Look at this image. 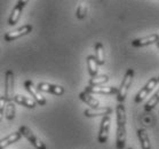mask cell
I'll use <instances>...</instances> for the list:
<instances>
[{
  "label": "cell",
  "mask_w": 159,
  "mask_h": 149,
  "mask_svg": "<svg viewBox=\"0 0 159 149\" xmlns=\"http://www.w3.org/2000/svg\"><path fill=\"white\" fill-rule=\"evenodd\" d=\"M87 67H88V71H89V75L92 77L98 76V64L96 62V58H95L94 55H89L87 58Z\"/></svg>",
  "instance_id": "18"
},
{
  "label": "cell",
  "mask_w": 159,
  "mask_h": 149,
  "mask_svg": "<svg viewBox=\"0 0 159 149\" xmlns=\"http://www.w3.org/2000/svg\"><path fill=\"white\" fill-rule=\"evenodd\" d=\"M15 114H16V108H15V103L13 101L7 102L6 107H5V116L8 120H13L15 118Z\"/></svg>",
  "instance_id": "21"
},
{
  "label": "cell",
  "mask_w": 159,
  "mask_h": 149,
  "mask_svg": "<svg viewBox=\"0 0 159 149\" xmlns=\"http://www.w3.org/2000/svg\"><path fill=\"white\" fill-rule=\"evenodd\" d=\"M6 103H7V101H6L5 96L4 95H0V122H1V119H2V115H4V113H5Z\"/></svg>",
  "instance_id": "24"
},
{
  "label": "cell",
  "mask_w": 159,
  "mask_h": 149,
  "mask_svg": "<svg viewBox=\"0 0 159 149\" xmlns=\"http://www.w3.org/2000/svg\"><path fill=\"white\" fill-rule=\"evenodd\" d=\"M128 149H133V148H128Z\"/></svg>",
  "instance_id": "27"
},
{
  "label": "cell",
  "mask_w": 159,
  "mask_h": 149,
  "mask_svg": "<svg viewBox=\"0 0 159 149\" xmlns=\"http://www.w3.org/2000/svg\"><path fill=\"white\" fill-rule=\"evenodd\" d=\"M20 133L22 134V137L26 138L28 141L31 142V145H32L36 149H47L46 148V145H45L37 135L33 134V132L30 130L29 127L21 126L20 127Z\"/></svg>",
  "instance_id": "4"
},
{
  "label": "cell",
  "mask_w": 159,
  "mask_h": 149,
  "mask_svg": "<svg viewBox=\"0 0 159 149\" xmlns=\"http://www.w3.org/2000/svg\"><path fill=\"white\" fill-rule=\"evenodd\" d=\"M133 78H134V70L128 69L126 71V73H125V76H124L121 85L118 88V93H117V100H118L119 103H123L125 101L127 93H128V90H129L132 81H133Z\"/></svg>",
  "instance_id": "2"
},
{
  "label": "cell",
  "mask_w": 159,
  "mask_h": 149,
  "mask_svg": "<svg viewBox=\"0 0 159 149\" xmlns=\"http://www.w3.org/2000/svg\"><path fill=\"white\" fill-rule=\"evenodd\" d=\"M109 81V76L107 75H98V76L92 77L89 79V86H101L103 84Z\"/></svg>",
  "instance_id": "20"
},
{
  "label": "cell",
  "mask_w": 159,
  "mask_h": 149,
  "mask_svg": "<svg viewBox=\"0 0 159 149\" xmlns=\"http://www.w3.org/2000/svg\"><path fill=\"white\" fill-rule=\"evenodd\" d=\"M157 84H158V80H157V77H153V78H150L148 83L145 84L144 86L140 90L136 96H135V103H141L143 100H144L147 96L149 95V93L153 90V88L157 86Z\"/></svg>",
  "instance_id": "6"
},
{
  "label": "cell",
  "mask_w": 159,
  "mask_h": 149,
  "mask_svg": "<svg viewBox=\"0 0 159 149\" xmlns=\"http://www.w3.org/2000/svg\"><path fill=\"white\" fill-rule=\"evenodd\" d=\"M88 94H104V95H111L117 94L118 93V88L113 87V86H86L85 91Z\"/></svg>",
  "instance_id": "8"
},
{
  "label": "cell",
  "mask_w": 159,
  "mask_h": 149,
  "mask_svg": "<svg viewBox=\"0 0 159 149\" xmlns=\"http://www.w3.org/2000/svg\"><path fill=\"white\" fill-rule=\"evenodd\" d=\"M156 44H157V47L159 48V41H157V43H156Z\"/></svg>",
  "instance_id": "25"
},
{
  "label": "cell",
  "mask_w": 159,
  "mask_h": 149,
  "mask_svg": "<svg viewBox=\"0 0 159 149\" xmlns=\"http://www.w3.org/2000/svg\"><path fill=\"white\" fill-rule=\"evenodd\" d=\"M4 96L7 102L13 101V99H14V72L11 70H7L6 71Z\"/></svg>",
  "instance_id": "5"
},
{
  "label": "cell",
  "mask_w": 159,
  "mask_h": 149,
  "mask_svg": "<svg viewBox=\"0 0 159 149\" xmlns=\"http://www.w3.org/2000/svg\"><path fill=\"white\" fill-rule=\"evenodd\" d=\"M24 88H25L26 92L32 96L33 101L36 102L38 105H46V99H45V96L41 94V92L38 90V87H37L31 80H25V81H24Z\"/></svg>",
  "instance_id": "3"
},
{
  "label": "cell",
  "mask_w": 159,
  "mask_h": 149,
  "mask_svg": "<svg viewBox=\"0 0 159 149\" xmlns=\"http://www.w3.org/2000/svg\"><path fill=\"white\" fill-rule=\"evenodd\" d=\"M21 138H22V134L20 133V131L11 133V134H9L8 137H6V138L0 140V149H5L6 147H8L9 145H11V143L17 142Z\"/></svg>",
  "instance_id": "15"
},
{
  "label": "cell",
  "mask_w": 159,
  "mask_h": 149,
  "mask_svg": "<svg viewBox=\"0 0 159 149\" xmlns=\"http://www.w3.org/2000/svg\"><path fill=\"white\" fill-rule=\"evenodd\" d=\"M25 5H26V1H24V0H20V1L16 2L14 9L11 11V14L8 17V26H13L18 22V20L21 17L22 11H23V8H24Z\"/></svg>",
  "instance_id": "11"
},
{
  "label": "cell",
  "mask_w": 159,
  "mask_h": 149,
  "mask_svg": "<svg viewBox=\"0 0 159 149\" xmlns=\"http://www.w3.org/2000/svg\"><path fill=\"white\" fill-rule=\"evenodd\" d=\"M157 80H158V83H159V77H157Z\"/></svg>",
  "instance_id": "26"
},
{
  "label": "cell",
  "mask_w": 159,
  "mask_h": 149,
  "mask_svg": "<svg viewBox=\"0 0 159 149\" xmlns=\"http://www.w3.org/2000/svg\"><path fill=\"white\" fill-rule=\"evenodd\" d=\"M13 101L20 105H24L26 108H30V109L36 108V105H37V103L33 101L32 99H30V98H28V96H24V95H21V94L14 95Z\"/></svg>",
  "instance_id": "14"
},
{
  "label": "cell",
  "mask_w": 159,
  "mask_h": 149,
  "mask_svg": "<svg viewBox=\"0 0 159 149\" xmlns=\"http://www.w3.org/2000/svg\"><path fill=\"white\" fill-rule=\"evenodd\" d=\"M79 99L83 102H85L87 105H90V108H98L100 107V101L98 99H95L94 96H92V94H88L86 92H81L79 94Z\"/></svg>",
  "instance_id": "16"
},
{
  "label": "cell",
  "mask_w": 159,
  "mask_h": 149,
  "mask_svg": "<svg viewBox=\"0 0 159 149\" xmlns=\"http://www.w3.org/2000/svg\"><path fill=\"white\" fill-rule=\"evenodd\" d=\"M110 124H111V119L110 116H104L102 118L101 126H100V133H98V141L100 143H105L108 141L109 137V131H110Z\"/></svg>",
  "instance_id": "9"
},
{
  "label": "cell",
  "mask_w": 159,
  "mask_h": 149,
  "mask_svg": "<svg viewBox=\"0 0 159 149\" xmlns=\"http://www.w3.org/2000/svg\"><path fill=\"white\" fill-rule=\"evenodd\" d=\"M117 115V149H124L126 145V110L123 103H119L116 108Z\"/></svg>",
  "instance_id": "1"
},
{
  "label": "cell",
  "mask_w": 159,
  "mask_h": 149,
  "mask_svg": "<svg viewBox=\"0 0 159 149\" xmlns=\"http://www.w3.org/2000/svg\"><path fill=\"white\" fill-rule=\"evenodd\" d=\"M38 90L40 92H45V93H51L54 95H60L64 94V88L60 86V85H55V84L51 83H39L38 84Z\"/></svg>",
  "instance_id": "10"
},
{
  "label": "cell",
  "mask_w": 159,
  "mask_h": 149,
  "mask_svg": "<svg viewBox=\"0 0 159 149\" xmlns=\"http://www.w3.org/2000/svg\"><path fill=\"white\" fill-rule=\"evenodd\" d=\"M112 113L110 107H98V108H89L84 111L86 117H98V116H109Z\"/></svg>",
  "instance_id": "13"
},
{
  "label": "cell",
  "mask_w": 159,
  "mask_h": 149,
  "mask_svg": "<svg viewBox=\"0 0 159 149\" xmlns=\"http://www.w3.org/2000/svg\"><path fill=\"white\" fill-rule=\"evenodd\" d=\"M95 58L98 66H103L105 63V56H104V47L101 43H98L95 45Z\"/></svg>",
  "instance_id": "19"
},
{
  "label": "cell",
  "mask_w": 159,
  "mask_h": 149,
  "mask_svg": "<svg viewBox=\"0 0 159 149\" xmlns=\"http://www.w3.org/2000/svg\"><path fill=\"white\" fill-rule=\"evenodd\" d=\"M157 41H159V36L158 35H150V36L143 37V38H139V39H134L132 41V46L133 47H144L148 45L156 44Z\"/></svg>",
  "instance_id": "12"
},
{
  "label": "cell",
  "mask_w": 159,
  "mask_h": 149,
  "mask_svg": "<svg viewBox=\"0 0 159 149\" xmlns=\"http://www.w3.org/2000/svg\"><path fill=\"white\" fill-rule=\"evenodd\" d=\"M158 102H159V88L157 90V92H156L155 94L152 95L151 98H150V100H149L147 103H145L144 105V110L145 111H151L153 108H155L156 105H158Z\"/></svg>",
  "instance_id": "22"
},
{
  "label": "cell",
  "mask_w": 159,
  "mask_h": 149,
  "mask_svg": "<svg viewBox=\"0 0 159 149\" xmlns=\"http://www.w3.org/2000/svg\"><path fill=\"white\" fill-rule=\"evenodd\" d=\"M32 31V26H30V24H25V26H21V28H18V29L14 30V31H9L5 35V40L6 41H14V40L18 39V38H21V37H24L26 35H29L30 32Z\"/></svg>",
  "instance_id": "7"
},
{
  "label": "cell",
  "mask_w": 159,
  "mask_h": 149,
  "mask_svg": "<svg viewBox=\"0 0 159 149\" xmlns=\"http://www.w3.org/2000/svg\"><path fill=\"white\" fill-rule=\"evenodd\" d=\"M76 15H77V18H78V20H84V18L86 17V15H87L86 2H80L78 8H77Z\"/></svg>",
  "instance_id": "23"
},
{
  "label": "cell",
  "mask_w": 159,
  "mask_h": 149,
  "mask_svg": "<svg viewBox=\"0 0 159 149\" xmlns=\"http://www.w3.org/2000/svg\"><path fill=\"white\" fill-rule=\"evenodd\" d=\"M138 137H139L140 142H141L142 149H151L148 133H147V131H145L144 128H139L138 130Z\"/></svg>",
  "instance_id": "17"
}]
</instances>
